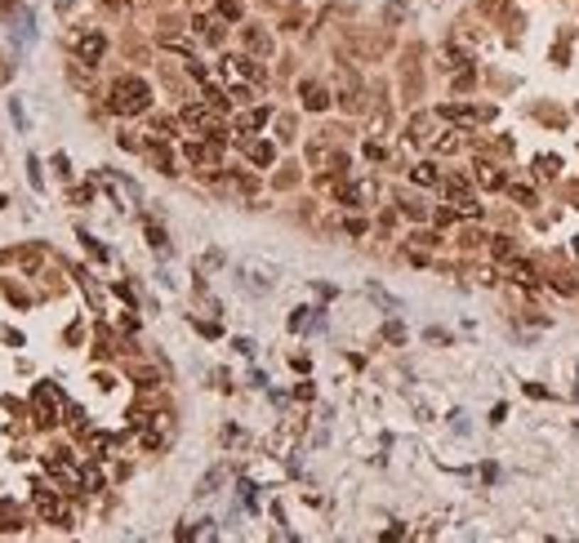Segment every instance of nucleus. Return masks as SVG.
<instances>
[{"label":"nucleus","instance_id":"nucleus-1","mask_svg":"<svg viewBox=\"0 0 579 543\" xmlns=\"http://www.w3.org/2000/svg\"><path fill=\"white\" fill-rule=\"evenodd\" d=\"M147 103H152V89H147V80L139 76H121L112 85V111H121V116H139V111H147Z\"/></svg>","mask_w":579,"mask_h":543},{"label":"nucleus","instance_id":"nucleus-2","mask_svg":"<svg viewBox=\"0 0 579 543\" xmlns=\"http://www.w3.org/2000/svg\"><path fill=\"white\" fill-rule=\"evenodd\" d=\"M31 410H36V423H40V427L58 423V392H54V388H36V397H31Z\"/></svg>","mask_w":579,"mask_h":543},{"label":"nucleus","instance_id":"nucleus-3","mask_svg":"<svg viewBox=\"0 0 579 543\" xmlns=\"http://www.w3.org/2000/svg\"><path fill=\"white\" fill-rule=\"evenodd\" d=\"M36 508H40V517H45V521H54V525H72L67 508H63V499L54 495V490H36Z\"/></svg>","mask_w":579,"mask_h":543},{"label":"nucleus","instance_id":"nucleus-4","mask_svg":"<svg viewBox=\"0 0 579 543\" xmlns=\"http://www.w3.org/2000/svg\"><path fill=\"white\" fill-rule=\"evenodd\" d=\"M76 49H80V58H85V62H98V58H103V49H107V40L98 36V31H85V36L76 40Z\"/></svg>","mask_w":579,"mask_h":543},{"label":"nucleus","instance_id":"nucleus-5","mask_svg":"<svg viewBox=\"0 0 579 543\" xmlns=\"http://www.w3.org/2000/svg\"><path fill=\"white\" fill-rule=\"evenodd\" d=\"M508 276H512V281H517V285H531L535 281V268H531V263H512V268H508Z\"/></svg>","mask_w":579,"mask_h":543},{"label":"nucleus","instance_id":"nucleus-6","mask_svg":"<svg viewBox=\"0 0 579 543\" xmlns=\"http://www.w3.org/2000/svg\"><path fill=\"white\" fill-rule=\"evenodd\" d=\"M250 156H254V165H268V160H272V147H268V143H254Z\"/></svg>","mask_w":579,"mask_h":543},{"label":"nucleus","instance_id":"nucleus-7","mask_svg":"<svg viewBox=\"0 0 579 543\" xmlns=\"http://www.w3.org/2000/svg\"><path fill=\"white\" fill-rule=\"evenodd\" d=\"M415 183L433 187V183H437V170H433V165H419V170H415Z\"/></svg>","mask_w":579,"mask_h":543},{"label":"nucleus","instance_id":"nucleus-8","mask_svg":"<svg viewBox=\"0 0 579 543\" xmlns=\"http://www.w3.org/2000/svg\"><path fill=\"white\" fill-rule=\"evenodd\" d=\"M303 94H308V107H312V111H321V107H325V94H321L317 85H312V89H303Z\"/></svg>","mask_w":579,"mask_h":543},{"label":"nucleus","instance_id":"nucleus-9","mask_svg":"<svg viewBox=\"0 0 579 543\" xmlns=\"http://www.w3.org/2000/svg\"><path fill=\"white\" fill-rule=\"evenodd\" d=\"M512 254H517V250H512V241H508V236L494 241V258H512Z\"/></svg>","mask_w":579,"mask_h":543},{"label":"nucleus","instance_id":"nucleus-10","mask_svg":"<svg viewBox=\"0 0 579 543\" xmlns=\"http://www.w3.org/2000/svg\"><path fill=\"white\" fill-rule=\"evenodd\" d=\"M219 9H223V18H237V13H241L237 0H219Z\"/></svg>","mask_w":579,"mask_h":543}]
</instances>
